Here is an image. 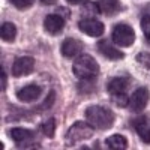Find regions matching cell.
Masks as SVG:
<instances>
[{
    "label": "cell",
    "mask_w": 150,
    "mask_h": 150,
    "mask_svg": "<svg viewBox=\"0 0 150 150\" xmlns=\"http://www.w3.org/2000/svg\"><path fill=\"white\" fill-rule=\"evenodd\" d=\"M84 116H86V120L89 122L95 129H101V131L110 129L112 125H114V120H116L114 112L110 108H105V107H101V105L87 107Z\"/></svg>",
    "instance_id": "obj_1"
},
{
    "label": "cell",
    "mask_w": 150,
    "mask_h": 150,
    "mask_svg": "<svg viewBox=\"0 0 150 150\" xmlns=\"http://www.w3.org/2000/svg\"><path fill=\"white\" fill-rule=\"evenodd\" d=\"M54 131H56V120L54 119H48L47 122H44L41 125V132L48 137V138H53L54 137Z\"/></svg>",
    "instance_id": "obj_16"
},
{
    "label": "cell",
    "mask_w": 150,
    "mask_h": 150,
    "mask_svg": "<svg viewBox=\"0 0 150 150\" xmlns=\"http://www.w3.org/2000/svg\"><path fill=\"white\" fill-rule=\"evenodd\" d=\"M135 59H137V62H138L141 66H144L146 69H150V53H146V51L138 53Z\"/></svg>",
    "instance_id": "obj_17"
},
{
    "label": "cell",
    "mask_w": 150,
    "mask_h": 150,
    "mask_svg": "<svg viewBox=\"0 0 150 150\" xmlns=\"http://www.w3.org/2000/svg\"><path fill=\"white\" fill-rule=\"evenodd\" d=\"M11 5H14L17 9H27L33 5L35 0H9Z\"/></svg>",
    "instance_id": "obj_18"
},
{
    "label": "cell",
    "mask_w": 150,
    "mask_h": 150,
    "mask_svg": "<svg viewBox=\"0 0 150 150\" xmlns=\"http://www.w3.org/2000/svg\"><path fill=\"white\" fill-rule=\"evenodd\" d=\"M140 137H141V140L147 144H150V128L147 126L143 132H140Z\"/></svg>",
    "instance_id": "obj_20"
},
{
    "label": "cell",
    "mask_w": 150,
    "mask_h": 150,
    "mask_svg": "<svg viewBox=\"0 0 150 150\" xmlns=\"http://www.w3.org/2000/svg\"><path fill=\"white\" fill-rule=\"evenodd\" d=\"M41 93H42L41 86L29 84V86H24L23 89H20L17 92V98L20 99L21 102H33V101H36V99L41 96Z\"/></svg>",
    "instance_id": "obj_11"
},
{
    "label": "cell",
    "mask_w": 150,
    "mask_h": 150,
    "mask_svg": "<svg viewBox=\"0 0 150 150\" xmlns=\"http://www.w3.org/2000/svg\"><path fill=\"white\" fill-rule=\"evenodd\" d=\"M141 29L146 35H150V15H146L141 18Z\"/></svg>",
    "instance_id": "obj_19"
},
{
    "label": "cell",
    "mask_w": 150,
    "mask_h": 150,
    "mask_svg": "<svg viewBox=\"0 0 150 150\" xmlns=\"http://www.w3.org/2000/svg\"><path fill=\"white\" fill-rule=\"evenodd\" d=\"M69 5H81V3H86L87 0H66Z\"/></svg>",
    "instance_id": "obj_22"
},
{
    "label": "cell",
    "mask_w": 150,
    "mask_h": 150,
    "mask_svg": "<svg viewBox=\"0 0 150 150\" xmlns=\"http://www.w3.org/2000/svg\"><path fill=\"white\" fill-rule=\"evenodd\" d=\"M149 99H150V93L146 87H138L129 98V102H128V107L131 108V111L134 112H140L143 111L147 104H149Z\"/></svg>",
    "instance_id": "obj_6"
},
{
    "label": "cell",
    "mask_w": 150,
    "mask_h": 150,
    "mask_svg": "<svg viewBox=\"0 0 150 150\" xmlns=\"http://www.w3.org/2000/svg\"><path fill=\"white\" fill-rule=\"evenodd\" d=\"M78 29L83 33L89 35V36H93V38L102 36L104 32H105V26L101 21H98L95 18H84V20H81L78 23Z\"/></svg>",
    "instance_id": "obj_7"
},
{
    "label": "cell",
    "mask_w": 150,
    "mask_h": 150,
    "mask_svg": "<svg viewBox=\"0 0 150 150\" xmlns=\"http://www.w3.org/2000/svg\"><path fill=\"white\" fill-rule=\"evenodd\" d=\"M98 51L101 53L104 57H107L108 60H122L125 57V53H122L120 50H117L114 45H112L110 41L102 39L98 42Z\"/></svg>",
    "instance_id": "obj_9"
},
{
    "label": "cell",
    "mask_w": 150,
    "mask_h": 150,
    "mask_svg": "<svg viewBox=\"0 0 150 150\" xmlns=\"http://www.w3.org/2000/svg\"><path fill=\"white\" fill-rule=\"evenodd\" d=\"M44 27H45V30H47L48 33L56 35V33H59V32L63 30V27H65V20H63V17H60V15H57V14H50V15H47L45 20H44Z\"/></svg>",
    "instance_id": "obj_12"
},
{
    "label": "cell",
    "mask_w": 150,
    "mask_h": 150,
    "mask_svg": "<svg viewBox=\"0 0 150 150\" xmlns=\"http://www.w3.org/2000/svg\"><path fill=\"white\" fill-rule=\"evenodd\" d=\"M146 41L150 44V35H146Z\"/></svg>",
    "instance_id": "obj_24"
},
{
    "label": "cell",
    "mask_w": 150,
    "mask_h": 150,
    "mask_svg": "<svg viewBox=\"0 0 150 150\" xmlns=\"http://www.w3.org/2000/svg\"><path fill=\"white\" fill-rule=\"evenodd\" d=\"M111 39L119 47H131L135 42V32L126 23H119L114 26L111 33Z\"/></svg>",
    "instance_id": "obj_4"
},
{
    "label": "cell",
    "mask_w": 150,
    "mask_h": 150,
    "mask_svg": "<svg viewBox=\"0 0 150 150\" xmlns=\"http://www.w3.org/2000/svg\"><path fill=\"white\" fill-rule=\"evenodd\" d=\"M72 71H74V75L77 78H80L83 81H90V80L98 77L99 65L92 56L81 54L75 59L74 65H72Z\"/></svg>",
    "instance_id": "obj_2"
},
{
    "label": "cell",
    "mask_w": 150,
    "mask_h": 150,
    "mask_svg": "<svg viewBox=\"0 0 150 150\" xmlns=\"http://www.w3.org/2000/svg\"><path fill=\"white\" fill-rule=\"evenodd\" d=\"M84 44L78 39H74V38H66V39L62 42V47H60V53L62 56L65 57H75L81 53Z\"/></svg>",
    "instance_id": "obj_10"
},
{
    "label": "cell",
    "mask_w": 150,
    "mask_h": 150,
    "mask_svg": "<svg viewBox=\"0 0 150 150\" xmlns=\"http://www.w3.org/2000/svg\"><path fill=\"white\" fill-rule=\"evenodd\" d=\"M41 2H42L44 5H54L57 0H41Z\"/></svg>",
    "instance_id": "obj_23"
},
{
    "label": "cell",
    "mask_w": 150,
    "mask_h": 150,
    "mask_svg": "<svg viewBox=\"0 0 150 150\" xmlns=\"http://www.w3.org/2000/svg\"><path fill=\"white\" fill-rule=\"evenodd\" d=\"M129 87V80L125 77H116L108 81L107 84V90L111 95L112 102L119 107H126L129 102V98L126 95V90Z\"/></svg>",
    "instance_id": "obj_3"
},
{
    "label": "cell",
    "mask_w": 150,
    "mask_h": 150,
    "mask_svg": "<svg viewBox=\"0 0 150 150\" xmlns=\"http://www.w3.org/2000/svg\"><path fill=\"white\" fill-rule=\"evenodd\" d=\"M93 135V126L89 122H77L69 128L66 134V143L68 146H72L78 141L87 140Z\"/></svg>",
    "instance_id": "obj_5"
},
{
    "label": "cell",
    "mask_w": 150,
    "mask_h": 150,
    "mask_svg": "<svg viewBox=\"0 0 150 150\" xmlns=\"http://www.w3.org/2000/svg\"><path fill=\"white\" fill-rule=\"evenodd\" d=\"M0 36L5 42H14L15 41V36H17V27L14 23H3L2 27H0Z\"/></svg>",
    "instance_id": "obj_15"
},
{
    "label": "cell",
    "mask_w": 150,
    "mask_h": 150,
    "mask_svg": "<svg viewBox=\"0 0 150 150\" xmlns=\"http://www.w3.org/2000/svg\"><path fill=\"white\" fill-rule=\"evenodd\" d=\"M0 77H2V92L6 90V75H5V69L0 68Z\"/></svg>",
    "instance_id": "obj_21"
},
{
    "label": "cell",
    "mask_w": 150,
    "mask_h": 150,
    "mask_svg": "<svg viewBox=\"0 0 150 150\" xmlns=\"http://www.w3.org/2000/svg\"><path fill=\"white\" fill-rule=\"evenodd\" d=\"M35 69V59L29 56H23L15 59L14 65H12V74L14 77H26V75L32 74Z\"/></svg>",
    "instance_id": "obj_8"
},
{
    "label": "cell",
    "mask_w": 150,
    "mask_h": 150,
    "mask_svg": "<svg viewBox=\"0 0 150 150\" xmlns=\"http://www.w3.org/2000/svg\"><path fill=\"white\" fill-rule=\"evenodd\" d=\"M105 144L111 150H125V149H128V140L125 138L123 135H120V134L110 135L108 138L105 140Z\"/></svg>",
    "instance_id": "obj_14"
},
{
    "label": "cell",
    "mask_w": 150,
    "mask_h": 150,
    "mask_svg": "<svg viewBox=\"0 0 150 150\" xmlns=\"http://www.w3.org/2000/svg\"><path fill=\"white\" fill-rule=\"evenodd\" d=\"M11 138L14 140L18 146H24V144H29L33 140V132L29 129H24V128H14L9 131Z\"/></svg>",
    "instance_id": "obj_13"
}]
</instances>
